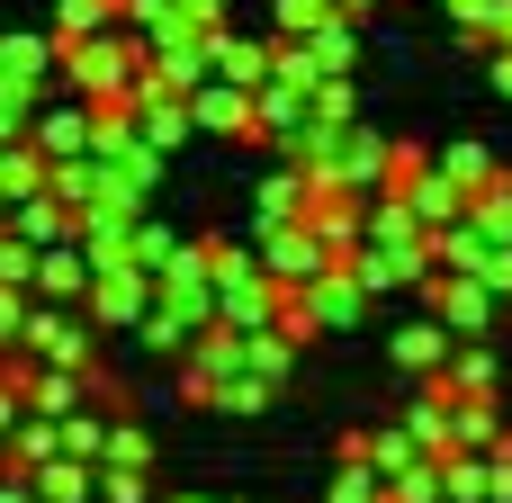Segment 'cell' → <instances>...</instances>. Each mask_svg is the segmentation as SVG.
<instances>
[{"mask_svg": "<svg viewBox=\"0 0 512 503\" xmlns=\"http://www.w3.org/2000/svg\"><path fill=\"white\" fill-rule=\"evenodd\" d=\"M144 306H153V270H135V261L90 279V315L99 324H144Z\"/></svg>", "mask_w": 512, "mask_h": 503, "instance_id": "4", "label": "cell"}, {"mask_svg": "<svg viewBox=\"0 0 512 503\" xmlns=\"http://www.w3.org/2000/svg\"><path fill=\"white\" fill-rule=\"evenodd\" d=\"M0 468H9V432H0Z\"/></svg>", "mask_w": 512, "mask_h": 503, "instance_id": "32", "label": "cell"}, {"mask_svg": "<svg viewBox=\"0 0 512 503\" xmlns=\"http://www.w3.org/2000/svg\"><path fill=\"white\" fill-rule=\"evenodd\" d=\"M36 288H45V297H81V288H90V252H63V243H54V252L36 261Z\"/></svg>", "mask_w": 512, "mask_h": 503, "instance_id": "16", "label": "cell"}, {"mask_svg": "<svg viewBox=\"0 0 512 503\" xmlns=\"http://www.w3.org/2000/svg\"><path fill=\"white\" fill-rule=\"evenodd\" d=\"M207 63H216L225 81H243V90H261V81H270V45H234V36H207Z\"/></svg>", "mask_w": 512, "mask_h": 503, "instance_id": "14", "label": "cell"}, {"mask_svg": "<svg viewBox=\"0 0 512 503\" xmlns=\"http://www.w3.org/2000/svg\"><path fill=\"white\" fill-rule=\"evenodd\" d=\"M450 342H459V333H450L441 315H432V324H405V333H396V369L432 378V369H450Z\"/></svg>", "mask_w": 512, "mask_h": 503, "instance_id": "8", "label": "cell"}, {"mask_svg": "<svg viewBox=\"0 0 512 503\" xmlns=\"http://www.w3.org/2000/svg\"><path fill=\"white\" fill-rule=\"evenodd\" d=\"M99 468H153V441H144V423H108V450H99Z\"/></svg>", "mask_w": 512, "mask_h": 503, "instance_id": "24", "label": "cell"}, {"mask_svg": "<svg viewBox=\"0 0 512 503\" xmlns=\"http://www.w3.org/2000/svg\"><path fill=\"white\" fill-rule=\"evenodd\" d=\"M333 261H342V252H333V243H324L306 216H297V225H270V234H261V270H270L279 288H306V279H324Z\"/></svg>", "mask_w": 512, "mask_h": 503, "instance_id": "2", "label": "cell"}, {"mask_svg": "<svg viewBox=\"0 0 512 503\" xmlns=\"http://www.w3.org/2000/svg\"><path fill=\"white\" fill-rule=\"evenodd\" d=\"M234 503H243V495H234Z\"/></svg>", "mask_w": 512, "mask_h": 503, "instance_id": "35", "label": "cell"}, {"mask_svg": "<svg viewBox=\"0 0 512 503\" xmlns=\"http://www.w3.org/2000/svg\"><path fill=\"white\" fill-rule=\"evenodd\" d=\"M432 162H441V171H450V180H459L468 198H477V189L495 180V153H486V144H450V153H432Z\"/></svg>", "mask_w": 512, "mask_h": 503, "instance_id": "20", "label": "cell"}, {"mask_svg": "<svg viewBox=\"0 0 512 503\" xmlns=\"http://www.w3.org/2000/svg\"><path fill=\"white\" fill-rule=\"evenodd\" d=\"M324 503H387V477H378L369 459H342L333 486H324Z\"/></svg>", "mask_w": 512, "mask_h": 503, "instance_id": "18", "label": "cell"}, {"mask_svg": "<svg viewBox=\"0 0 512 503\" xmlns=\"http://www.w3.org/2000/svg\"><path fill=\"white\" fill-rule=\"evenodd\" d=\"M171 503H207V495H171Z\"/></svg>", "mask_w": 512, "mask_h": 503, "instance_id": "33", "label": "cell"}, {"mask_svg": "<svg viewBox=\"0 0 512 503\" xmlns=\"http://www.w3.org/2000/svg\"><path fill=\"white\" fill-rule=\"evenodd\" d=\"M333 9H342V0H279V27H288V36H306V27H315V18H333Z\"/></svg>", "mask_w": 512, "mask_h": 503, "instance_id": "29", "label": "cell"}, {"mask_svg": "<svg viewBox=\"0 0 512 503\" xmlns=\"http://www.w3.org/2000/svg\"><path fill=\"white\" fill-rule=\"evenodd\" d=\"M351 108H360V99H351V81H342V72H324V81H315V117H324V126H351Z\"/></svg>", "mask_w": 512, "mask_h": 503, "instance_id": "28", "label": "cell"}, {"mask_svg": "<svg viewBox=\"0 0 512 503\" xmlns=\"http://www.w3.org/2000/svg\"><path fill=\"white\" fill-rule=\"evenodd\" d=\"M36 144H45L54 162H72V153H90V117H72V108H63V117H45V135H36Z\"/></svg>", "mask_w": 512, "mask_h": 503, "instance_id": "25", "label": "cell"}, {"mask_svg": "<svg viewBox=\"0 0 512 503\" xmlns=\"http://www.w3.org/2000/svg\"><path fill=\"white\" fill-rule=\"evenodd\" d=\"M72 81H81L90 99H126V90H135V54H126V45H81V54H72Z\"/></svg>", "mask_w": 512, "mask_h": 503, "instance_id": "6", "label": "cell"}, {"mask_svg": "<svg viewBox=\"0 0 512 503\" xmlns=\"http://www.w3.org/2000/svg\"><path fill=\"white\" fill-rule=\"evenodd\" d=\"M99 18H108V0H72V9H63V27H72V36H81V27H99Z\"/></svg>", "mask_w": 512, "mask_h": 503, "instance_id": "31", "label": "cell"}, {"mask_svg": "<svg viewBox=\"0 0 512 503\" xmlns=\"http://www.w3.org/2000/svg\"><path fill=\"white\" fill-rule=\"evenodd\" d=\"M27 477H36L45 503H90L99 495V459H45V468H27Z\"/></svg>", "mask_w": 512, "mask_h": 503, "instance_id": "10", "label": "cell"}, {"mask_svg": "<svg viewBox=\"0 0 512 503\" xmlns=\"http://www.w3.org/2000/svg\"><path fill=\"white\" fill-rule=\"evenodd\" d=\"M450 396H495V351L486 342H450V369H432Z\"/></svg>", "mask_w": 512, "mask_h": 503, "instance_id": "11", "label": "cell"}, {"mask_svg": "<svg viewBox=\"0 0 512 503\" xmlns=\"http://www.w3.org/2000/svg\"><path fill=\"white\" fill-rule=\"evenodd\" d=\"M468 216H477V225H486L495 243H512V180H504V171H495V180H486V189L468 198Z\"/></svg>", "mask_w": 512, "mask_h": 503, "instance_id": "19", "label": "cell"}, {"mask_svg": "<svg viewBox=\"0 0 512 503\" xmlns=\"http://www.w3.org/2000/svg\"><path fill=\"white\" fill-rule=\"evenodd\" d=\"M504 423H495V396H450V450H495Z\"/></svg>", "mask_w": 512, "mask_h": 503, "instance_id": "12", "label": "cell"}, {"mask_svg": "<svg viewBox=\"0 0 512 503\" xmlns=\"http://www.w3.org/2000/svg\"><path fill=\"white\" fill-rule=\"evenodd\" d=\"M387 503H450V495H441V459L423 450L414 468H396V477H387Z\"/></svg>", "mask_w": 512, "mask_h": 503, "instance_id": "17", "label": "cell"}, {"mask_svg": "<svg viewBox=\"0 0 512 503\" xmlns=\"http://www.w3.org/2000/svg\"><path fill=\"white\" fill-rule=\"evenodd\" d=\"M405 198H414V216H423V225H459V216H468V189H459L441 162H423V171L405 180Z\"/></svg>", "mask_w": 512, "mask_h": 503, "instance_id": "7", "label": "cell"}, {"mask_svg": "<svg viewBox=\"0 0 512 503\" xmlns=\"http://www.w3.org/2000/svg\"><path fill=\"white\" fill-rule=\"evenodd\" d=\"M18 342H27L45 369H90V324L54 315V306H45V315H27V333H18Z\"/></svg>", "mask_w": 512, "mask_h": 503, "instance_id": "5", "label": "cell"}, {"mask_svg": "<svg viewBox=\"0 0 512 503\" xmlns=\"http://www.w3.org/2000/svg\"><path fill=\"white\" fill-rule=\"evenodd\" d=\"M423 297H432V315H441L459 342H477V333L495 324V306H504V297H495L477 270H423Z\"/></svg>", "mask_w": 512, "mask_h": 503, "instance_id": "1", "label": "cell"}, {"mask_svg": "<svg viewBox=\"0 0 512 503\" xmlns=\"http://www.w3.org/2000/svg\"><path fill=\"white\" fill-rule=\"evenodd\" d=\"M81 396H90V369H45V360H36V378H27V414H54V423H63Z\"/></svg>", "mask_w": 512, "mask_h": 503, "instance_id": "9", "label": "cell"}, {"mask_svg": "<svg viewBox=\"0 0 512 503\" xmlns=\"http://www.w3.org/2000/svg\"><path fill=\"white\" fill-rule=\"evenodd\" d=\"M441 495L450 503H486V450H441Z\"/></svg>", "mask_w": 512, "mask_h": 503, "instance_id": "15", "label": "cell"}, {"mask_svg": "<svg viewBox=\"0 0 512 503\" xmlns=\"http://www.w3.org/2000/svg\"><path fill=\"white\" fill-rule=\"evenodd\" d=\"M441 9H468V0H441Z\"/></svg>", "mask_w": 512, "mask_h": 503, "instance_id": "34", "label": "cell"}, {"mask_svg": "<svg viewBox=\"0 0 512 503\" xmlns=\"http://www.w3.org/2000/svg\"><path fill=\"white\" fill-rule=\"evenodd\" d=\"M414 459H423V441H414L405 423H387V432H369V468H378V477H396V468H414Z\"/></svg>", "mask_w": 512, "mask_h": 503, "instance_id": "22", "label": "cell"}, {"mask_svg": "<svg viewBox=\"0 0 512 503\" xmlns=\"http://www.w3.org/2000/svg\"><path fill=\"white\" fill-rule=\"evenodd\" d=\"M405 432H414V441H423L432 459L450 450V387H441V378H432V387H423V396L405 405Z\"/></svg>", "mask_w": 512, "mask_h": 503, "instance_id": "13", "label": "cell"}, {"mask_svg": "<svg viewBox=\"0 0 512 503\" xmlns=\"http://www.w3.org/2000/svg\"><path fill=\"white\" fill-rule=\"evenodd\" d=\"M18 234H27V243H63V234H72V207H63V198H27V207H18Z\"/></svg>", "mask_w": 512, "mask_h": 503, "instance_id": "21", "label": "cell"}, {"mask_svg": "<svg viewBox=\"0 0 512 503\" xmlns=\"http://www.w3.org/2000/svg\"><path fill=\"white\" fill-rule=\"evenodd\" d=\"M99 503H153V477L144 468H99Z\"/></svg>", "mask_w": 512, "mask_h": 503, "instance_id": "27", "label": "cell"}, {"mask_svg": "<svg viewBox=\"0 0 512 503\" xmlns=\"http://www.w3.org/2000/svg\"><path fill=\"white\" fill-rule=\"evenodd\" d=\"M99 450H108V423L72 405V414H63V459H99Z\"/></svg>", "mask_w": 512, "mask_h": 503, "instance_id": "26", "label": "cell"}, {"mask_svg": "<svg viewBox=\"0 0 512 503\" xmlns=\"http://www.w3.org/2000/svg\"><path fill=\"white\" fill-rule=\"evenodd\" d=\"M279 306H288V288H279L270 270L216 279V324H234V333H261V324H279Z\"/></svg>", "mask_w": 512, "mask_h": 503, "instance_id": "3", "label": "cell"}, {"mask_svg": "<svg viewBox=\"0 0 512 503\" xmlns=\"http://www.w3.org/2000/svg\"><path fill=\"white\" fill-rule=\"evenodd\" d=\"M270 396H279V387H270V378H252V369H234V378L216 387V405H225V414H270Z\"/></svg>", "mask_w": 512, "mask_h": 503, "instance_id": "23", "label": "cell"}, {"mask_svg": "<svg viewBox=\"0 0 512 503\" xmlns=\"http://www.w3.org/2000/svg\"><path fill=\"white\" fill-rule=\"evenodd\" d=\"M18 333H27V315H18V288L0 279V342H18Z\"/></svg>", "mask_w": 512, "mask_h": 503, "instance_id": "30", "label": "cell"}]
</instances>
